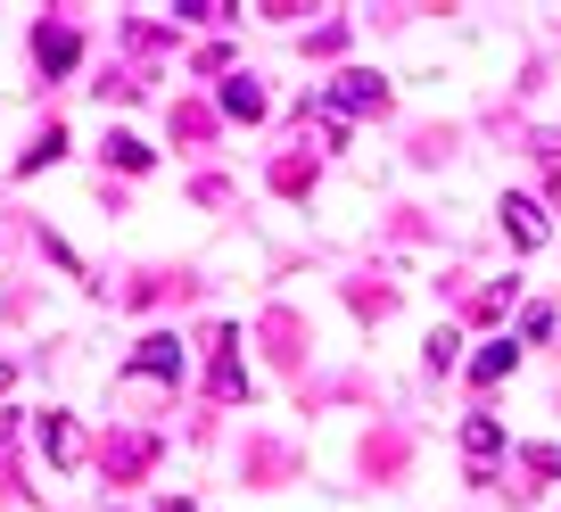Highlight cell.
<instances>
[{
	"label": "cell",
	"mask_w": 561,
	"mask_h": 512,
	"mask_svg": "<svg viewBox=\"0 0 561 512\" xmlns=\"http://www.w3.org/2000/svg\"><path fill=\"white\" fill-rule=\"evenodd\" d=\"M371 107H388V91H380V75H331L322 83V116H371Z\"/></svg>",
	"instance_id": "cell-1"
},
{
	"label": "cell",
	"mask_w": 561,
	"mask_h": 512,
	"mask_svg": "<svg viewBox=\"0 0 561 512\" xmlns=\"http://www.w3.org/2000/svg\"><path fill=\"white\" fill-rule=\"evenodd\" d=\"M124 380H182V339L158 331V339H140L133 364H124Z\"/></svg>",
	"instance_id": "cell-2"
},
{
	"label": "cell",
	"mask_w": 561,
	"mask_h": 512,
	"mask_svg": "<svg viewBox=\"0 0 561 512\" xmlns=\"http://www.w3.org/2000/svg\"><path fill=\"white\" fill-rule=\"evenodd\" d=\"M158 463V439H140V430H124V439H107V479H140Z\"/></svg>",
	"instance_id": "cell-3"
},
{
	"label": "cell",
	"mask_w": 561,
	"mask_h": 512,
	"mask_svg": "<svg viewBox=\"0 0 561 512\" xmlns=\"http://www.w3.org/2000/svg\"><path fill=\"white\" fill-rule=\"evenodd\" d=\"M224 116H248V124L264 116V83H256V75H231V83H224Z\"/></svg>",
	"instance_id": "cell-4"
},
{
	"label": "cell",
	"mask_w": 561,
	"mask_h": 512,
	"mask_svg": "<svg viewBox=\"0 0 561 512\" xmlns=\"http://www.w3.org/2000/svg\"><path fill=\"white\" fill-rule=\"evenodd\" d=\"M34 58H42L50 75H67V67H75V34H67V25H42V34H34Z\"/></svg>",
	"instance_id": "cell-5"
},
{
	"label": "cell",
	"mask_w": 561,
	"mask_h": 512,
	"mask_svg": "<svg viewBox=\"0 0 561 512\" xmlns=\"http://www.w3.org/2000/svg\"><path fill=\"white\" fill-rule=\"evenodd\" d=\"M75 446H83V439H75L67 413H42V455H50V463H75Z\"/></svg>",
	"instance_id": "cell-6"
},
{
	"label": "cell",
	"mask_w": 561,
	"mask_h": 512,
	"mask_svg": "<svg viewBox=\"0 0 561 512\" xmlns=\"http://www.w3.org/2000/svg\"><path fill=\"white\" fill-rule=\"evenodd\" d=\"M306 182H314V158H306V149H289V158H273V191H289V198H298Z\"/></svg>",
	"instance_id": "cell-7"
},
{
	"label": "cell",
	"mask_w": 561,
	"mask_h": 512,
	"mask_svg": "<svg viewBox=\"0 0 561 512\" xmlns=\"http://www.w3.org/2000/svg\"><path fill=\"white\" fill-rule=\"evenodd\" d=\"M512 355H520V348H512V339H495V348H479L471 380H479V389H495V380H504V372H512Z\"/></svg>",
	"instance_id": "cell-8"
},
{
	"label": "cell",
	"mask_w": 561,
	"mask_h": 512,
	"mask_svg": "<svg viewBox=\"0 0 561 512\" xmlns=\"http://www.w3.org/2000/svg\"><path fill=\"white\" fill-rule=\"evenodd\" d=\"M504 231H512V248H537V240H545V224H537V207H528V198H512V207H504Z\"/></svg>",
	"instance_id": "cell-9"
},
{
	"label": "cell",
	"mask_w": 561,
	"mask_h": 512,
	"mask_svg": "<svg viewBox=\"0 0 561 512\" xmlns=\"http://www.w3.org/2000/svg\"><path fill=\"white\" fill-rule=\"evenodd\" d=\"M207 133H215L207 107H182V100H174V141H207Z\"/></svg>",
	"instance_id": "cell-10"
},
{
	"label": "cell",
	"mask_w": 561,
	"mask_h": 512,
	"mask_svg": "<svg viewBox=\"0 0 561 512\" xmlns=\"http://www.w3.org/2000/svg\"><path fill=\"white\" fill-rule=\"evenodd\" d=\"M107 166H124V174H140V166H149V149H140L133 133H107Z\"/></svg>",
	"instance_id": "cell-11"
},
{
	"label": "cell",
	"mask_w": 561,
	"mask_h": 512,
	"mask_svg": "<svg viewBox=\"0 0 561 512\" xmlns=\"http://www.w3.org/2000/svg\"><path fill=\"white\" fill-rule=\"evenodd\" d=\"M462 446H471V455H495V446H504V430H495V422H488V413H479V422H471V430H462Z\"/></svg>",
	"instance_id": "cell-12"
}]
</instances>
